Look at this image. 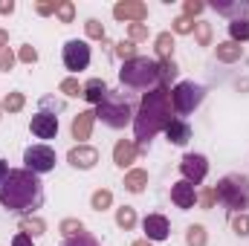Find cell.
Wrapping results in <instances>:
<instances>
[{
  "label": "cell",
  "mask_w": 249,
  "mask_h": 246,
  "mask_svg": "<svg viewBox=\"0 0 249 246\" xmlns=\"http://www.w3.org/2000/svg\"><path fill=\"white\" fill-rule=\"evenodd\" d=\"M180 171H183V180H188L191 185H200L209 174V159L203 154H186L180 159Z\"/></svg>",
  "instance_id": "9"
},
{
  "label": "cell",
  "mask_w": 249,
  "mask_h": 246,
  "mask_svg": "<svg viewBox=\"0 0 249 246\" xmlns=\"http://www.w3.org/2000/svg\"><path fill=\"white\" fill-rule=\"evenodd\" d=\"M145 185H148V171L133 168V171H127V174H124V188H127V191L139 194V191H145Z\"/></svg>",
  "instance_id": "21"
},
{
  "label": "cell",
  "mask_w": 249,
  "mask_h": 246,
  "mask_svg": "<svg viewBox=\"0 0 249 246\" xmlns=\"http://www.w3.org/2000/svg\"><path fill=\"white\" fill-rule=\"evenodd\" d=\"M214 194H217V200L226 209H232L235 214H244V209H249V177H244V174H226L217 183Z\"/></svg>",
  "instance_id": "5"
},
{
  "label": "cell",
  "mask_w": 249,
  "mask_h": 246,
  "mask_svg": "<svg viewBox=\"0 0 249 246\" xmlns=\"http://www.w3.org/2000/svg\"><path fill=\"white\" fill-rule=\"evenodd\" d=\"M206 99V87L203 84H194V81H180L174 90H171V105L177 113H191L194 107H200Z\"/></svg>",
  "instance_id": "6"
},
{
  "label": "cell",
  "mask_w": 249,
  "mask_h": 246,
  "mask_svg": "<svg viewBox=\"0 0 249 246\" xmlns=\"http://www.w3.org/2000/svg\"><path fill=\"white\" fill-rule=\"evenodd\" d=\"M15 12V3L12 0H0V15H12Z\"/></svg>",
  "instance_id": "47"
},
{
  "label": "cell",
  "mask_w": 249,
  "mask_h": 246,
  "mask_svg": "<svg viewBox=\"0 0 249 246\" xmlns=\"http://www.w3.org/2000/svg\"><path fill=\"white\" fill-rule=\"evenodd\" d=\"M90 105H99L105 96H107V84L102 81V78H90L87 84H84V93H81Z\"/></svg>",
  "instance_id": "20"
},
{
  "label": "cell",
  "mask_w": 249,
  "mask_h": 246,
  "mask_svg": "<svg viewBox=\"0 0 249 246\" xmlns=\"http://www.w3.org/2000/svg\"><path fill=\"white\" fill-rule=\"evenodd\" d=\"M113 18L116 20H133V23H142L148 18V6L139 3V0H119L113 6Z\"/></svg>",
  "instance_id": "12"
},
{
  "label": "cell",
  "mask_w": 249,
  "mask_h": 246,
  "mask_svg": "<svg viewBox=\"0 0 249 246\" xmlns=\"http://www.w3.org/2000/svg\"><path fill=\"white\" fill-rule=\"evenodd\" d=\"M55 15H58V20H61V23H72V18H75V6H72L70 0H58Z\"/></svg>",
  "instance_id": "31"
},
{
  "label": "cell",
  "mask_w": 249,
  "mask_h": 246,
  "mask_svg": "<svg viewBox=\"0 0 249 246\" xmlns=\"http://www.w3.org/2000/svg\"><path fill=\"white\" fill-rule=\"evenodd\" d=\"M23 105H26L23 93H9V96L3 99V110H9V113H18V110H23Z\"/></svg>",
  "instance_id": "30"
},
{
  "label": "cell",
  "mask_w": 249,
  "mask_h": 246,
  "mask_svg": "<svg viewBox=\"0 0 249 246\" xmlns=\"http://www.w3.org/2000/svg\"><path fill=\"white\" fill-rule=\"evenodd\" d=\"M116 55H119L122 61L136 58V47H133V41H119V44H116Z\"/></svg>",
  "instance_id": "37"
},
{
  "label": "cell",
  "mask_w": 249,
  "mask_h": 246,
  "mask_svg": "<svg viewBox=\"0 0 249 246\" xmlns=\"http://www.w3.org/2000/svg\"><path fill=\"white\" fill-rule=\"evenodd\" d=\"M93 122H96V110H81L75 119H72V139H78V145H84V139H90L93 133Z\"/></svg>",
  "instance_id": "15"
},
{
  "label": "cell",
  "mask_w": 249,
  "mask_h": 246,
  "mask_svg": "<svg viewBox=\"0 0 249 246\" xmlns=\"http://www.w3.org/2000/svg\"><path fill=\"white\" fill-rule=\"evenodd\" d=\"M20 232L29 235V238H41V235L47 232V223H44L41 217H23V220H20Z\"/></svg>",
  "instance_id": "23"
},
{
  "label": "cell",
  "mask_w": 249,
  "mask_h": 246,
  "mask_svg": "<svg viewBox=\"0 0 249 246\" xmlns=\"http://www.w3.org/2000/svg\"><path fill=\"white\" fill-rule=\"evenodd\" d=\"M197 200H200L203 209H212V206L217 203V194H214V188H203V191L197 194Z\"/></svg>",
  "instance_id": "40"
},
{
  "label": "cell",
  "mask_w": 249,
  "mask_h": 246,
  "mask_svg": "<svg viewBox=\"0 0 249 246\" xmlns=\"http://www.w3.org/2000/svg\"><path fill=\"white\" fill-rule=\"evenodd\" d=\"M171 200H174L177 209H191L194 200H197V191H194V185L188 180H180V183L171 185Z\"/></svg>",
  "instance_id": "16"
},
{
  "label": "cell",
  "mask_w": 249,
  "mask_h": 246,
  "mask_svg": "<svg viewBox=\"0 0 249 246\" xmlns=\"http://www.w3.org/2000/svg\"><path fill=\"white\" fill-rule=\"evenodd\" d=\"M23 162H26V171L32 174H47L55 168V151L50 145H29L23 151Z\"/></svg>",
  "instance_id": "7"
},
{
  "label": "cell",
  "mask_w": 249,
  "mask_h": 246,
  "mask_svg": "<svg viewBox=\"0 0 249 246\" xmlns=\"http://www.w3.org/2000/svg\"><path fill=\"white\" fill-rule=\"evenodd\" d=\"M206 9V3L203 0H186V18H194V15H200Z\"/></svg>",
  "instance_id": "43"
},
{
  "label": "cell",
  "mask_w": 249,
  "mask_h": 246,
  "mask_svg": "<svg viewBox=\"0 0 249 246\" xmlns=\"http://www.w3.org/2000/svg\"><path fill=\"white\" fill-rule=\"evenodd\" d=\"M55 6H58V3H55V0H41V3H38V6H35V12H38V15H44V18H47V15H53V12H55Z\"/></svg>",
  "instance_id": "44"
},
{
  "label": "cell",
  "mask_w": 249,
  "mask_h": 246,
  "mask_svg": "<svg viewBox=\"0 0 249 246\" xmlns=\"http://www.w3.org/2000/svg\"><path fill=\"white\" fill-rule=\"evenodd\" d=\"M116 226L124 229V232H130V229L136 226V209H133V206H122V209H116Z\"/></svg>",
  "instance_id": "24"
},
{
  "label": "cell",
  "mask_w": 249,
  "mask_h": 246,
  "mask_svg": "<svg viewBox=\"0 0 249 246\" xmlns=\"http://www.w3.org/2000/svg\"><path fill=\"white\" fill-rule=\"evenodd\" d=\"M130 246H151V241H145V238H142V241H133Z\"/></svg>",
  "instance_id": "49"
},
{
  "label": "cell",
  "mask_w": 249,
  "mask_h": 246,
  "mask_svg": "<svg viewBox=\"0 0 249 246\" xmlns=\"http://www.w3.org/2000/svg\"><path fill=\"white\" fill-rule=\"evenodd\" d=\"M58 93H64V96H81L84 87L78 84V78H64L61 84H58Z\"/></svg>",
  "instance_id": "34"
},
{
  "label": "cell",
  "mask_w": 249,
  "mask_h": 246,
  "mask_svg": "<svg viewBox=\"0 0 249 246\" xmlns=\"http://www.w3.org/2000/svg\"><path fill=\"white\" fill-rule=\"evenodd\" d=\"M127 35H130L133 44H136V41H145V38H148V26H145V23H130Z\"/></svg>",
  "instance_id": "39"
},
{
  "label": "cell",
  "mask_w": 249,
  "mask_h": 246,
  "mask_svg": "<svg viewBox=\"0 0 249 246\" xmlns=\"http://www.w3.org/2000/svg\"><path fill=\"white\" fill-rule=\"evenodd\" d=\"M206 226H200V223H194V226H188L186 229V244L188 246H206Z\"/></svg>",
  "instance_id": "26"
},
{
  "label": "cell",
  "mask_w": 249,
  "mask_h": 246,
  "mask_svg": "<svg viewBox=\"0 0 249 246\" xmlns=\"http://www.w3.org/2000/svg\"><path fill=\"white\" fill-rule=\"evenodd\" d=\"M232 229H235V235L249 238V214H232Z\"/></svg>",
  "instance_id": "35"
},
{
  "label": "cell",
  "mask_w": 249,
  "mask_h": 246,
  "mask_svg": "<svg viewBox=\"0 0 249 246\" xmlns=\"http://www.w3.org/2000/svg\"><path fill=\"white\" fill-rule=\"evenodd\" d=\"M133 105H130V99L122 96V93H110L107 90V96L96 105V119H102V122L107 124V127H113V130H119L124 124L133 122Z\"/></svg>",
  "instance_id": "4"
},
{
  "label": "cell",
  "mask_w": 249,
  "mask_h": 246,
  "mask_svg": "<svg viewBox=\"0 0 249 246\" xmlns=\"http://www.w3.org/2000/svg\"><path fill=\"white\" fill-rule=\"evenodd\" d=\"M12 246H32V238L20 232V235H15V241H12Z\"/></svg>",
  "instance_id": "45"
},
{
  "label": "cell",
  "mask_w": 249,
  "mask_h": 246,
  "mask_svg": "<svg viewBox=\"0 0 249 246\" xmlns=\"http://www.w3.org/2000/svg\"><path fill=\"white\" fill-rule=\"evenodd\" d=\"M119 81H122L124 87H133V90H154V87H160V64L154 61V58H142V55H136V58H130V61L122 64V70H119Z\"/></svg>",
  "instance_id": "3"
},
{
  "label": "cell",
  "mask_w": 249,
  "mask_h": 246,
  "mask_svg": "<svg viewBox=\"0 0 249 246\" xmlns=\"http://www.w3.org/2000/svg\"><path fill=\"white\" fill-rule=\"evenodd\" d=\"M6 47H9V32L0 29V50H6Z\"/></svg>",
  "instance_id": "48"
},
{
  "label": "cell",
  "mask_w": 249,
  "mask_h": 246,
  "mask_svg": "<svg viewBox=\"0 0 249 246\" xmlns=\"http://www.w3.org/2000/svg\"><path fill=\"white\" fill-rule=\"evenodd\" d=\"M18 58H20L23 64H35V61H38V53H35V47H29V44H26V47H20Z\"/></svg>",
  "instance_id": "42"
},
{
  "label": "cell",
  "mask_w": 249,
  "mask_h": 246,
  "mask_svg": "<svg viewBox=\"0 0 249 246\" xmlns=\"http://www.w3.org/2000/svg\"><path fill=\"white\" fill-rule=\"evenodd\" d=\"M9 174H12V171H9V165H6V159H0V188L6 185V180H9Z\"/></svg>",
  "instance_id": "46"
},
{
  "label": "cell",
  "mask_w": 249,
  "mask_h": 246,
  "mask_svg": "<svg viewBox=\"0 0 249 246\" xmlns=\"http://www.w3.org/2000/svg\"><path fill=\"white\" fill-rule=\"evenodd\" d=\"M142 229H145V241H165L171 235V226L162 214H148L142 220Z\"/></svg>",
  "instance_id": "13"
},
{
  "label": "cell",
  "mask_w": 249,
  "mask_h": 246,
  "mask_svg": "<svg viewBox=\"0 0 249 246\" xmlns=\"http://www.w3.org/2000/svg\"><path fill=\"white\" fill-rule=\"evenodd\" d=\"M61 246H102L90 232H81V235H72V238H67Z\"/></svg>",
  "instance_id": "32"
},
{
  "label": "cell",
  "mask_w": 249,
  "mask_h": 246,
  "mask_svg": "<svg viewBox=\"0 0 249 246\" xmlns=\"http://www.w3.org/2000/svg\"><path fill=\"white\" fill-rule=\"evenodd\" d=\"M165 136H168L171 145H186L191 139V124L183 122V119H171L168 127H165Z\"/></svg>",
  "instance_id": "18"
},
{
  "label": "cell",
  "mask_w": 249,
  "mask_h": 246,
  "mask_svg": "<svg viewBox=\"0 0 249 246\" xmlns=\"http://www.w3.org/2000/svg\"><path fill=\"white\" fill-rule=\"evenodd\" d=\"M15 58H18V55H15L9 47H6V50H0V70H3V72H9V70H12V64H15Z\"/></svg>",
  "instance_id": "41"
},
{
  "label": "cell",
  "mask_w": 249,
  "mask_h": 246,
  "mask_svg": "<svg viewBox=\"0 0 249 246\" xmlns=\"http://www.w3.org/2000/svg\"><path fill=\"white\" fill-rule=\"evenodd\" d=\"M214 12L229 20H244L249 18V0H214Z\"/></svg>",
  "instance_id": "14"
},
{
  "label": "cell",
  "mask_w": 249,
  "mask_h": 246,
  "mask_svg": "<svg viewBox=\"0 0 249 246\" xmlns=\"http://www.w3.org/2000/svg\"><path fill=\"white\" fill-rule=\"evenodd\" d=\"M64 67L70 72H81L90 67V47L87 41H67L64 44Z\"/></svg>",
  "instance_id": "8"
},
{
  "label": "cell",
  "mask_w": 249,
  "mask_h": 246,
  "mask_svg": "<svg viewBox=\"0 0 249 246\" xmlns=\"http://www.w3.org/2000/svg\"><path fill=\"white\" fill-rule=\"evenodd\" d=\"M84 29H87V38H93V41H105V26H102L96 18H90V20L84 23Z\"/></svg>",
  "instance_id": "36"
},
{
  "label": "cell",
  "mask_w": 249,
  "mask_h": 246,
  "mask_svg": "<svg viewBox=\"0 0 249 246\" xmlns=\"http://www.w3.org/2000/svg\"><path fill=\"white\" fill-rule=\"evenodd\" d=\"M110 203H113V194H110L107 188H99V191L90 197V206H93L96 211H105V209H110Z\"/></svg>",
  "instance_id": "28"
},
{
  "label": "cell",
  "mask_w": 249,
  "mask_h": 246,
  "mask_svg": "<svg viewBox=\"0 0 249 246\" xmlns=\"http://www.w3.org/2000/svg\"><path fill=\"white\" fill-rule=\"evenodd\" d=\"M154 47H157L160 61H171V55H174V35H171V32H160Z\"/></svg>",
  "instance_id": "22"
},
{
  "label": "cell",
  "mask_w": 249,
  "mask_h": 246,
  "mask_svg": "<svg viewBox=\"0 0 249 246\" xmlns=\"http://www.w3.org/2000/svg\"><path fill=\"white\" fill-rule=\"evenodd\" d=\"M136 145L130 142V139H119L116 145H113V162L119 165V168H130L133 162H136Z\"/></svg>",
  "instance_id": "17"
},
{
  "label": "cell",
  "mask_w": 249,
  "mask_h": 246,
  "mask_svg": "<svg viewBox=\"0 0 249 246\" xmlns=\"http://www.w3.org/2000/svg\"><path fill=\"white\" fill-rule=\"evenodd\" d=\"M61 235H67V238H72V235H81L84 232V223L81 220H75V217H67V220H61Z\"/></svg>",
  "instance_id": "33"
},
{
  "label": "cell",
  "mask_w": 249,
  "mask_h": 246,
  "mask_svg": "<svg viewBox=\"0 0 249 246\" xmlns=\"http://www.w3.org/2000/svg\"><path fill=\"white\" fill-rule=\"evenodd\" d=\"M214 55H217V61H223V64H235V61H241L244 47H241V44H235V41H223V44H217Z\"/></svg>",
  "instance_id": "19"
},
{
  "label": "cell",
  "mask_w": 249,
  "mask_h": 246,
  "mask_svg": "<svg viewBox=\"0 0 249 246\" xmlns=\"http://www.w3.org/2000/svg\"><path fill=\"white\" fill-rule=\"evenodd\" d=\"M171 113H174V105H171V90H168V87L160 84V87H154L151 93L142 96L139 110H136V116H133V130H136V139H139L136 151H145L148 142H151L160 130L168 127V122L174 119Z\"/></svg>",
  "instance_id": "1"
},
{
  "label": "cell",
  "mask_w": 249,
  "mask_h": 246,
  "mask_svg": "<svg viewBox=\"0 0 249 246\" xmlns=\"http://www.w3.org/2000/svg\"><path fill=\"white\" fill-rule=\"evenodd\" d=\"M194 35H197V44H200V47H209V44H212V26H209L206 20H197V23H194Z\"/></svg>",
  "instance_id": "29"
},
{
  "label": "cell",
  "mask_w": 249,
  "mask_h": 246,
  "mask_svg": "<svg viewBox=\"0 0 249 246\" xmlns=\"http://www.w3.org/2000/svg\"><path fill=\"white\" fill-rule=\"evenodd\" d=\"M29 130H32L38 139H55V133H58V116H55V113L41 110V113H35V116H32Z\"/></svg>",
  "instance_id": "10"
},
{
  "label": "cell",
  "mask_w": 249,
  "mask_h": 246,
  "mask_svg": "<svg viewBox=\"0 0 249 246\" xmlns=\"http://www.w3.org/2000/svg\"><path fill=\"white\" fill-rule=\"evenodd\" d=\"M177 35H188V32H194V23H191V18H186V15H180L177 20H174V26H171Z\"/></svg>",
  "instance_id": "38"
},
{
  "label": "cell",
  "mask_w": 249,
  "mask_h": 246,
  "mask_svg": "<svg viewBox=\"0 0 249 246\" xmlns=\"http://www.w3.org/2000/svg\"><path fill=\"white\" fill-rule=\"evenodd\" d=\"M229 35H232L235 44L249 41V18H244V20H232V23H229Z\"/></svg>",
  "instance_id": "25"
},
{
  "label": "cell",
  "mask_w": 249,
  "mask_h": 246,
  "mask_svg": "<svg viewBox=\"0 0 249 246\" xmlns=\"http://www.w3.org/2000/svg\"><path fill=\"white\" fill-rule=\"evenodd\" d=\"M157 64H160V84H162V87H168V84L177 78V72H180V70H177L174 58H171V61H157Z\"/></svg>",
  "instance_id": "27"
},
{
  "label": "cell",
  "mask_w": 249,
  "mask_h": 246,
  "mask_svg": "<svg viewBox=\"0 0 249 246\" xmlns=\"http://www.w3.org/2000/svg\"><path fill=\"white\" fill-rule=\"evenodd\" d=\"M67 162H70L72 168L90 171V168L99 162V151H96L93 145H75V148H70V154H67Z\"/></svg>",
  "instance_id": "11"
},
{
  "label": "cell",
  "mask_w": 249,
  "mask_h": 246,
  "mask_svg": "<svg viewBox=\"0 0 249 246\" xmlns=\"http://www.w3.org/2000/svg\"><path fill=\"white\" fill-rule=\"evenodd\" d=\"M0 206L15 214H32L44 206V183L38 180V174L26 168L12 171L6 185L0 188Z\"/></svg>",
  "instance_id": "2"
}]
</instances>
